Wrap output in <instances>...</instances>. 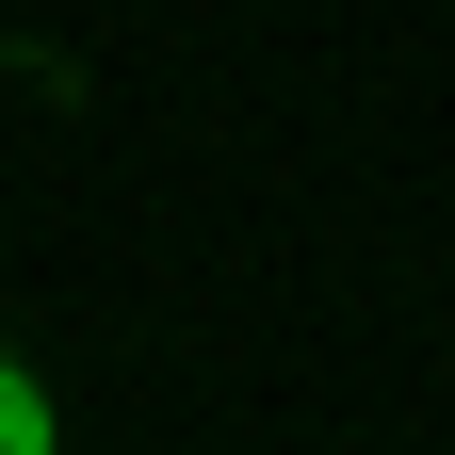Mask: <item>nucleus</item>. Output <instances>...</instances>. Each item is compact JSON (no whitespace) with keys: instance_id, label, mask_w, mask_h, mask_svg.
Listing matches in <instances>:
<instances>
[{"instance_id":"obj_1","label":"nucleus","mask_w":455,"mask_h":455,"mask_svg":"<svg viewBox=\"0 0 455 455\" xmlns=\"http://www.w3.org/2000/svg\"><path fill=\"white\" fill-rule=\"evenodd\" d=\"M0 455H66V423H49V390L0 358Z\"/></svg>"}]
</instances>
